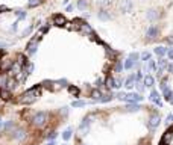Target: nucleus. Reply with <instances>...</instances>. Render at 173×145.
<instances>
[{
  "mask_svg": "<svg viewBox=\"0 0 173 145\" xmlns=\"http://www.w3.org/2000/svg\"><path fill=\"white\" fill-rule=\"evenodd\" d=\"M158 88L163 98L170 106H173V62L167 63L158 73Z\"/></svg>",
  "mask_w": 173,
  "mask_h": 145,
  "instance_id": "nucleus-7",
  "label": "nucleus"
},
{
  "mask_svg": "<svg viewBox=\"0 0 173 145\" xmlns=\"http://www.w3.org/2000/svg\"><path fill=\"white\" fill-rule=\"evenodd\" d=\"M146 0H76V5L96 20L117 27Z\"/></svg>",
  "mask_w": 173,
  "mask_h": 145,
  "instance_id": "nucleus-6",
  "label": "nucleus"
},
{
  "mask_svg": "<svg viewBox=\"0 0 173 145\" xmlns=\"http://www.w3.org/2000/svg\"><path fill=\"white\" fill-rule=\"evenodd\" d=\"M0 145H43L68 121L64 107H12L0 104Z\"/></svg>",
  "mask_w": 173,
  "mask_h": 145,
  "instance_id": "nucleus-3",
  "label": "nucleus"
},
{
  "mask_svg": "<svg viewBox=\"0 0 173 145\" xmlns=\"http://www.w3.org/2000/svg\"><path fill=\"white\" fill-rule=\"evenodd\" d=\"M120 57L84 17L55 12L23 44L0 56V104L99 98L109 89Z\"/></svg>",
  "mask_w": 173,
  "mask_h": 145,
  "instance_id": "nucleus-1",
  "label": "nucleus"
},
{
  "mask_svg": "<svg viewBox=\"0 0 173 145\" xmlns=\"http://www.w3.org/2000/svg\"><path fill=\"white\" fill-rule=\"evenodd\" d=\"M118 32L134 45H173V0H147Z\"/></svg>",
  "mask_w": 173,
  "mask_h": 145,
  "instance_id": "nucleus-5",
  "label": "nucleus"
},
{
  "mask_svg": "<svg viewBox=\"0 0 173 145\" xmlns=\"http://www.w3.org/2000/svg\"><path fill=\"white\" fill-rule=\"evenodd\" d=\"M158 145H173V124L164 130V133L161 135L158 141Z\"/></svg>",
  "mask_w": 173,
  "mask_h": 145,
  "instance_id": "nucleus-8",
  "label": "nucleus"
},
{
  "mask_svg": "<svg viewBox=\"0 0 173 145\" xmlns=\"http://www.w3.org/2000/svg\"><path fill=\"white\" fill-rule=\"evenodd\" d=\"M58 5L59 0H0V56L23 44Z\"/></svg>",
  "mask_w": 173,
  "mask_h": 145,
  "instance_id": "nucleus-4",
  "label": "nucleus"
},
{
  "mask_svg": "<svg viewBox=\"0 0 173 145\" xmlns=\"http://www.w3.org/2000/svg\"><path fill=\"white\" fill-rule=\"evenodd\" d=\"M163 114L141 103L99 106L86 110L73 130V145H153Z\"/></svg>",
  "mask_w": 173,
  "mask_h": 145,
  "instance_id": "nucleus-2",
  "label": "nucleus"
}]
</instances>
